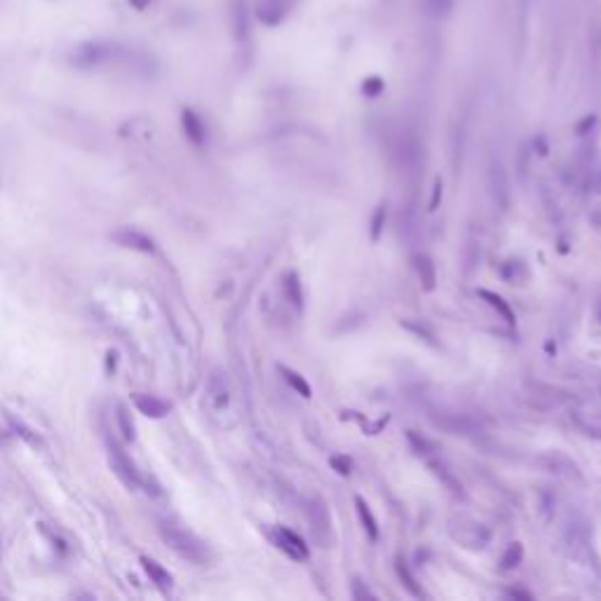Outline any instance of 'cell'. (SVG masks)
I'll return each instance as SVG.
<instances>
[{
  "mask_svg": "<svg viewBox=\"0 0 601 601\" xmlns=\"http://www.w3.org/2000/svg\"><path fill=\"white\" fill-rule=\"evenodd\" d=\"M160 536H162V540L174 550L176 554H181L184 559H188L197 566H205L209 561V556H212L207 550V545L202 543L200 538L193 536V533L186 531V528L174 526V524H162V526H160Z\"/></svg>",
  "mask_w": 601,
  "mask_h": 601,
  "instance_id": "6da1fadb",
  "label": "cell"
},
{
  "mask_svg": "<svg viewBox=\"0 0 601 601\" xmlns=\"http://www.w3.org/2000/svg\"><path fill=\"white\" fill-rule=\"evenodd\" d=\"M120 54H123V49L111 45V42H87L73 52V64L78 69H97V66L118 59Z\"/></svg>",
  "mask_w": 601,
  "mask_h": 601,
  "instance_id": "7a4b0ae2",
  "label": "cell"
},
{
  "mask_svg": "<svg viewBox=\"0 0 601 601\" xmlns=\"http://www.w3.org/2000/svg\"><path fill=\"white\" fill-rule=\"evenodd\" d=\"M108 461H111L113 472L118 475V479L125 484L127 489L134 491V489H139L143 484V477H141L139 467L134 465V461H132L118 444H111V449H108Z\"/></svg>",
  "mask_w": 601,
  "mask_h": 601,
  "instance_id": "3957f363",
  "label": "cell"
},
{
  "mask_svg": "<svg viewBox=\"0 0 601 601\" xmlns=\"http://www.w3.org/2000/svg\"><path fill=\"white\" fill-rule=\"evenodd\" d=\"M270 538H273V543L278 545L286 556H291L294 561H306L308 556H310V550H308L306 540H303L299 533L289 531V528L278 526L273 533H270Z\"/></svg>",
  "mask_w": 601,
  "mask_h": 601,
  "instance_id": "277c9868",
  "label": "cell"
},
{
  "mask_svg": "<svg viewBox=\"0 0 601 601\" xmlns=\"http://www.w3.org/2000/svg\"><path fill=\"white\" fill-rule=\"evenodd\" d=\"M291 5L294 0H256V16L261 24L278 26L286 19Z\"/></svg>",
  "mask_w": 601,
  "mask_h": 601,
  "instance_id": "5b68a950",
  "label": "cell"
},
{
  "mask_svg": "<svg viewBox=\"0 0 601 601\" xmlns=\"http://www.w3.org/2000/svg\"><path fill=\"white\" fill-rule=\"evenodd\" d=\"M306 515H308V519H310V524H312L315 538L324 543L327 536H329V526H332V517H329L327 505H324L319 498H310V500H308V505H306Z\"/></svg>",
  "mask_w": 601,
  "mask_h": 601,
  "instance_id": "8992f818",
  "label": "cell"
},
{
  "mask_svg": "<svg viewBox=\"0 0 601 601\" xmlns=\"http://www.w3.org/2000/svg\"><path fill=\"white\" fill-rule=\"evenodd\" d=\"M454 538L458 540V543L467 545V548H484V545L489 543L491 536H489V531L482 526V524L461 519V531H456V528H454Z\"/></svg>",
  "mask_w": 601,
  "mask_h": 601,
  "instance_id": "52a82bcc",
  "label": "cell"
},
{
  "mask_svg": "<svg viewBox=\"0 0 601 601\" xmlns=\"http://www.w3.org/2000/svg\"><path fill=\"white\" fill-rule=\"evenodd\" d=\"M207 395H209V402H212V406L217 411H221V409H225V406H228V402H230V388H228V378H225L221 371H214L212 376H209Z\"/></svg>",
  "mask_w": 601,
  "mask_h": 601,
  "instance_id": "ba28073f",
  "label": "cell"
},
{
  "mask_svg": "<svg viewBox=\"0 0 601 601\" xmlns=\"http://www.w3.org/2000/svg\"><path fill=\"white\" fill-rule=\"evenodd\" d=\"M134 406L139 409V413H143V416L148 418H164L169 413V409H172L169 402L160 400L156 395H143V393L134 395Z\"/></svg>",
  "mask_w": 601,
  "mask_h": 601,
  "instance_id": "9c48e42d",
  "label": "cell"
},
{
  "mask_svg": "<svg viewBox=\"0 0 601 601\" xmlns=\"http://www.w3.org/2000/svg\"><path fill=\"white\" fill-rule=\"evenodd\" d=\"M141 566L143 571L148 573V578H151V582H156L158 589H162V592H169L174 585V578L172 573H169L164 566H160L156 559H148V556H141Z\"/></svg>",
  "mask_w": 601,
  "mask_h": 601,
  "instance_id": "30bf717a",
  "label": "cell"
},
{
  "mask_svg": "<svg viewBox=\"0 0 601 601\" xmlns=\"http://www.w3.org/2000/svg\"><path fill=\"white\" fill-rule=\"evenodd\" d=\"M434 423L451 434H477L479 432V426L467 416H446V418H439V421H434Z\"/></svg>",
  "mask_w": 601,
  "mask_h": 601,
  "instance_id": "8fae6325",
  "label": "cell"
},
{
  "mask_svg": "<svg viewBox=\"0 0 601 601\" xmlns=\"http://www.w3.org/2000/svg\"><path fill=\"white\" fill-rule=\"evenodd\" d=\"M416 273L418 280H421L423 291H432L437 286V270H434V263L428 254H418L416 256Z\"/></svg>",
  "mask_w": 601,
  "mask_h": 601,
  "instance_id": "7c38bea8",
  "label": "cell"
},
{
  "mask_svg": "<svg viewBox=\"0 0 601 601\" xmlns=\"http://www.w3.org/2000/svg\"><path fill=\"white\" fill-rule=\"evenodd\" d=\"M181 125H184V132L186 136L195 143V146H202L205 143V125H202L200 115H197L195 111H184V115H181Z\"/></svg>",
  "mask_w": 601,
  "mask_h": 601,
  "instance_id": "4fadbf2b",
  "label": "cell"
},
{
  "mask_svg": "<svg viewBox=\"0 0 601 601\" xmlns=\"http://www.w3.org/2000/svg\"><path fill=\"white\" fill-rule=\"evenodd\" d=\"M115 242L127 247V249H136V252H146V254H151L153 249H156V247H153V240L146 238V235H141V233H136V230L115 233Z\"/></svg>",
  "mask_w": 601,
  "mask_h": 601,
  "instance_id": "5bb4252c",
  "label": "cell"
},
{
  "mask_svg": "<svg viewBox=\"0 0 601 601\" xmlns=\"http://www.w3.org/2000/svg\"><path fill=\"white\" fill-rule=\"evenodd\" d=\"M477 296H479V299H482L484 303H489V306L493 308V310L498 312V315L503 317L507 324L515 322V312H512V308L507 306V301H505L500 294H495V291H489V289H479V291H477Z\"/></svg>",
  "mask_w": 601,
  "mask_h": 601,
  "instance_id": "9a60e30c",
  "label": "cell"
},
{
  "mask_svg": "<svg viewBox=\"0 0 601 601\" xmlns=\"http://www.w3.org/2000/svg\"><path fill=\"white\" fill-rule=\"evenodd\" d=\"M284 294H286V301L294 303L299 310H303V286H301L299 273H294V270L284 275Z\"/></svg>",
  "mask_w": 601,
  "mask_h": 601,
  "instance_id": "2e32d148",
  "label": "cell"
},
{
  "mask_svg": "<svg viewBox=\"0 0 601 601\" xmlns=\"http://www.w3.org/2000/svg\"><path fill=\"white\" fill-rule=\"evenodd\" d=\"M355 507H357V515H360V519L364 524V531L369 533V538L378 540V522H376V517L371 515V510H369L367 500H364L362 495H357L355 498Z\"/></svg>",
  "mask_w": 601,
  "mask_h": 601,
  "instance_id": "e0dca14e",
  "label": "cell"
},
{
  "mask_svg": "<svg viewBox=\"0 0 601 601\" xmlns=\"http://www.w3.org/2000/svg\"><path fill=\"white\" fill-rule=\"evenodd\" d=\"M280 373H282L286 383L291 385V390H296V393H299L301 397H306V400H308V397H312L310 383H308V380L303 378L299 371H294V369H289V367H284V364H280Z\"/></svg>",
  "mask_w": 601,
  "mask_h": 601,
  "instance_id": "ac0fdd59",
  "label": "cell"
},
{
  "mask_svg": "<svg viewBox=\"0 0 601 601\" xmlns=\"http://www.w3.org/2000/svg\"><path fill=\"white\" fill-rule=\"evenodd\" d=\"M430 470H432L434 475L442 479V484H444V487L449 489L454 495H463V493H465V491H463V484L454 477V472H451L449 467L442 465V463H430Z\"/></svg>",
  "mask_w": 601,
  "mask_h": 601,
  "instance_id": "d6986e66",
  "label": "cell"
},
{
  "mask_svg": "<svg viewBox=\"0 0 601 601\" xmlns=\"http://www.w3.org/2000/svg\"><path fill=\"white\" fill-rule=\"evenodd\" d=\"M491 188H493L495 200H498L500 205H507V179H505V172H503V167H500V162L491 167Z\"/></svg>",
  "mask_w": 601,
  "mask_h": 601,
  "instance_id": "ffe728a7",
  "label": "cell"
},
{
  "mask_svg": "<svg viewBox=\"0 0 601 601\" xmlns=\"http://www.w3.org/2000/svg\"><path fill=\"white\" fill-rule=\"evenodd\" d=\"M395 571H397V576H400L402 585H404L406 589H409V594H411V597H418V599H421V597H423V589L418 587L416 578H413V573L409 571V566H406V561H404V559H397V564H395Z\"/></svg>",
  "mask_w": 601,
  "mask_h": 601,
  "instance_id": "44dd1931",
  "label": "cell"
},
{
  "mask_svg": "<svg viewBox=\"0 0 601 601\" xmlns=\"http://www.w3.org/2000/svg\"><path fill=\"white\" fill-rule=\"evenodd\" d=\"M522 559H524V545L522 543H510V545H507V550L503 552L500 566H503V571H512V569H517V566L522 564Z\"/></svg>",
  "mask_w": 601,
  "mask_h": 601,
  "instance_id": "7402d4cb",
  "label": "cell"
},
{
  "mask_svg": "<svg viewBox=\"0 0 601 601\" xmlns=\"http://www.w3.org/2000/svg\"><path fill=\"white\" fill-rule=\"evenodd\" d=\"M406 439H409V444L413 446V451H416V454H430V451L434 449V442L421 437L416 430H409V432H406Z\"/></svg>",
  "mask_w": 601,
  "mask_h": 601,
  "instance_id": "603a6c76",
  "label": "cell"
},
{
  "mask_svg": "<svg viewBox=\"0 0 601 601\" xmlns=\"http://www.w3.org/2000/svg\"><path fill=\"white\" fill-rule=\"evenodd\" d=\"M430 14L434 16H449L456 8V0H426Z\"/></svg>",
  "mask_w": 601,
  "mask_h": 601,
  "instance_id": "cb8c5ba5",
  "label": "cell"
},
{
  "mask_svg": "<svg viewBox=\"0 0 601 601\" xmlns=\"http://www.w3.org/2000/svg\"><path fill=\"white\" fill-rule=\"evenodd\" d=\"M118 426H120V432H123L125 442H132V439H134V426H132L130 413H127L125 406H118Z\"/></svg>",
  "mask_w": 601,
  "mask_h": 601,
  "instance_id": "d4e9b609",
  "label": "cell"
},
{
  "mask_svg": "<svg viewBox=\"0 0 601 601\" xmlns=\"http://www.w3.org/2000/svg\"><path fill=\"white\" fill-rule=\"evenodd\" d=\"M383 90H385V82L378 78V75H371V78H367L362 82V92L367 97H378V95H383Z\"/></svg>",
  "mask_w": 601,
  "mask_h": 601,
  "instance_id": "484cf974",
  "label": "cell"
},
{
  "mask_svg": "<svg viewBox=\"0 0 601 601\" xmlns=\"http://www.w3.org/2000/svg\"><path fill=\"white\" fill-rule=\"evenodd\" d=\"M329 465H332L341 477H348L350 470H352V461L348 458V456H332V458H329Z\"/></svg>",
  "mask_w": 601,
  "mask_h": 601,
  "instance_id": "4316f807",
  "label": "cell"
},
{
  "mask_svg": "<svg viewBox=\"0 0 601 601\" xmlns=\"http://www.w3.org/2000/svg\"><path fill=\"white\" fill-rule=\"evenodd\" d=\"M383 225H385V207L380 205L376 209V214H373V219H371V240L380 238V233H383Z\"/></svg>",
  "mask_w": 601,
  "mask_h": 601,
  "instance_id": "83f0119b",
  "label": "cell"
},
{
  "mask_svg": "<svg viewBox=\"0 0 601 601\" xmlns=\"http://www.w3.org/2000/svg\"><path fill=\"white\" fill-rule=\"evenodd\" d=\"M352 599H376V594L371 592L369 587H364V582L360 580V578H355L352 580Z\"/></svg>",
  "mask_w": 601,
  "mask_h": 601,
  "instance_id": "f1b7e54d",
  "label": "cell"
},
{
  "mask_svg": "<svg viewBox=\"0 0 601 601\" xmlns=\"http://www.w3.org/2000/svg\"><path fill=\"white\" fill-rule=\"evenodd\" d=\"M439 197H442V181H434V193H432V200H430V209H437L439 205Z\"/></svg>",
  "mask_w": 601,
  "mask_h": 601,
  "instance_id": "f546056e",
  "label": "cell"
},
{
  "mask_svg": "<svg viewBox=\"0 0 601 601\" xmlns=\"http://www.w3.org/2000/svg\"><path fill=\"white\" fill-rule=\"evenodd\" d=\"M402 324H404V327H406V329H411V332H416L418 336H423V339L432 341V334H430V332H428V329H426V327H416V324H411V322H402Z\"/></svg>",
  "mask_w": 601,
  "mask_h": 601,
  "instance_id": "4dcf8cb0",
  "label": "cell"
},
{
  "mask_svg": "<svg viewBox=\"0 0 601 601\" xmlns=\"http://www.w3.org/2000/svg\"><path fill=\"white\" fill-rule=\"evenodd\" d=\"M510 597H522V599H533L531 592H522V589H510Z\"/></svg>",
  "mask_w": 601,
  "mask_h": 601,
  "instance_id": "1f68e13d",
  "label": "cell"
},
{
  "mask_svg": "<svg viewBox=\"0 0 601 601\" xmlns=\"http://www.w3.org/2000/svg\"><path fill=\"white\" fill-rule=\"evenodd\" d=\"M592 125H594V118H585V120H582V125L578 127V132H580V134H585V130H587V127H592Z\"/></svg>",
  "mask_w": 601,
  "mask_h": 601,
  "instance_id": "d6a6232c",
  "label": "cell"
},
{
  "mask_svg": "<svg viewBox=\"0 0 601 601\" xmlns=\"http://www.w3.org/2000/svg\"><path fill=\"white\" fill-rule=\"evenodd\" d=\"M597 317L601 319V301H599V306H597Z\"/></svg>",
  "mask_w": 601,
  "mask_h": 601,
  "instance_id": "836d02e7",
  "label": "cell"
}]
</instances>
